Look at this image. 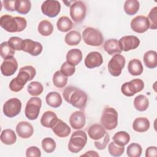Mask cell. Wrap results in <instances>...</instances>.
Instances as JSON below:
<instances>
[{"label": "cell", "instance_id": "1", "mask_svg": "<svg viewBox=\"0 0 157 157\" xmlns=\"http://www.w3.org/2000/svg\"><path fill=\"white\" fill-rule=\"evenodd\" d=\"M64 100L72 106L83 110L85 108L88 101L86 93L82 90L72 86L66 87L63 93Z\"/></svg>", "mask_w": 157, "mask_h": 157}, {"label": "cell", "instance_id": "2", "mask_svg": "<svg viewBox=\"0 0 157 157\" xmlns=\"http://www.w3.org/2000/svg\"><path fill=\"white\" fill-rule=\"evenodd\" d=\"M36 74V69L32 66H26L20 69L17 76L9 83V88L13 92L21 91L28 81L32 80Z\"/></svg>", "mask_w": 157, "mask_h": 157}, {"label": "cell", "instance_id": "3", "mask_svg": "<svg viewBox=\"0 0 157 157\" xmlns=\"http://www.w3.org/2000/svg\"><path fill=\"white\" fill-rule=\"evenodd\" d=\"M0 26L9 33L21 32L26 28L27 21L23 17H12L6 14L1 17Z\"/></svg>", "mask_w": 157, "mask_h": 157}, {"label": "cell", "instance_id": "4", "mask_svg": "<svg viewBox=\"0 0 157 157\" xmlns=\"http://www.w3.org/2000/svg\"><path fill=\"white\" fill-rule=\"evenodd\" d=\"M87 142V135L82 130L74 132L68 143V149L72 153H77L85 146Z\"/></svg>", "mask_w": 157, "mask_h": 157}, {"label": "cell", "instance_id": "5", "mask_svg": "<svg viewBox=\"0 0 157 157\" xmlns=\"http://www.w3.org/2000/svg\"><path fill=\"white\" fill-rule=\"evenodd\" d=\"M101 123L107 130H112L118 125V112L113 107H105L102 113Z\"/></svg>", "mask_w": 157, "mask_h": 157}, {"label": "cell", "instance_id": "6", "mask_svg": "<svg viewBox=\"0 0 157 157\" xmlns=\"http://www.w3.org/2000/svg\"><path fill=\"white\" fill-rule=\"evenodd\" d=\"M82 37L85 43L91 46H100L104 41V37L101 32L91 27L86 28L83 30Z\"/></svg>", "mask_w": 157, "mask_h": 157}, {"label": "cell", "instance_id": "7", "mask_svg": "<svg viewBox=\"0 0 157 157\" xmlns=\"http://www.w3.org/2000/svg\"><path fill=\"white\" fill-rule=\"evenodd\" d=\"M42 106V101L38 97L31 98L27 102L25 113L26 117L30 120L37 119Z\"/></svg>", "mask_w": 157, "mask_h": 157}, {"label": "cell", "instance_id": "8", "mask_svg": "<svg viewBox=\"0 0 157 157\" xmlns=\"http://www.w3.org/2000/svg\"><path fill=\"white\" fill-rule=\"evenodd\" d=\"M144 88V82L139 78L133 79L124 83L121 87L122 93L126 96H132L136 93L141 91Z\"/></svg>", "mask_w": 157, "mask_h": 157}, {"label": "cell", "instance_id": "9", "mask_svg": "<svg viewBox=\"0 0 157 157\" xmlns=\"http://www.w3.org/2000/svg\"><path fill=\"white\" fill-rule=\"evenodd\" d=\"M125 58L120 55L117 54L112 56L108 63V71L110 75L114 77L119 76L125 65Z\"/></svg>", "mask_w": 157, "mask_h": 157}, {"label": "cell", "instance_id": "10", "mask_svg": "<svg viewBox=\"0 0 157 157\" xmlns=\"http://www.w3.org/2000/svg\"><path fill=\"white\" fill-rule=\"evenodd\" d=\"M86 7L82 1H76L71 5L70 16L76 23L82 22L86 17Z\"/></svg>", "mask_w": 157, "mask_h": 157}, {"label": "cell", "instance_id": "11", "mask_svg": "<svg viewBox=\"0 0 157 157\" xmlns=\"http://www.w3.org/2000/svg\"><path fill=\"white\" fill-rule=\"evenodd\" d=\"M21 110V102L16 98H10L7 100L3 105L4 114L9 117L12 118L18 115Z\"/></svg>", "mask_w": 157, "mask_h": 157}, {"label": "cell", "instance_id": "12", "mask_svg": "<svg viewBox=\"0 0 157 157\" xmlns=\"http://www.w3.org/2000/svg\"><path fill=\"white\" fill-rule=\"evenodd\" d=\"M61 10V4L58 1L47 0L41 5V10L45 15L53 18L56 17Z\"/></svg>", "mask_w": 157, "mask_h": 157}, {"label": "cell", "instance_id": "13", "mask_svg": "<svg viewBox=\"0 0 157 157\" xmlns=\"http://www.w3.org/2000/svg\"><path fill=\"white\" fill-rule=\"evenodd\" d=\"M43 47L40 42L34 41L30 39H26L23 40L21 50L29 53L32 56H38L42 52Z\"/></svg>", "mask_w": 157, "mask_h": 157}, {"label": "cell", "instance_id": "14", "mask_svg": "<svg viewBox=\"0 0 157 157\" xmlns=\"http://www.w3.org/2000/svg\"><path fill=\"white\" fill-rule=\"evenodd\" d=\"M121 51L128 52L137 48L140 44L139 39L135 36H124L118 40Z\"/></svg>", "mask_w": 157, "mask_h": 157}, {"label": "cell", "instance_id": "15", "mask_svg": "<svg viewBox=\"0 0 157 157\" xmlns=\"http://www.w3.org/2000/svg\"><path fill=\"white\" fill-rule=\"evenodd\" d=\"M131 28L136 33H144L149 28V22L147 17L144 15H139L131 21Z\"/></svg>", "mask_w": 157, "mask_h": 157}, {"label": "cell", "instance_id": "16", "mask_svg": "<svg viewBox=\"0 0 157 157\" xmlns=\"http://www.w3.org/2000/svg\"><path fill=\"white\" fill-rule=\"evenodd\" d=\"M18 69V63L14 57H11L4 60L1 65V71L4 76L13 75Z\"/></svg>", "mask_w": 157, "mask_h": 157}, {"label": "cell", "instance_id": "17", "mask_svg": "<svg viewBox=\"0 0 157 157\" xmlns=\"http://www.w3.org/2000/svg\"><path fill=\"white\" fill-rule=\"evenodd\" d=\"M85 65L88 69L99 67L103 63L102 55L98 52H90L85 59Z\"/></svg>", "mask_w": 157, "mask_h": 157}, {"label": "cell", "instance_id": "18", "mask_svg": "<svg viewBox=\"0 0 157 157\" xmlns=\"http://www.w3.org/2000/svg\"><path fill=\"white\" fill-rule=\"evenodd\" d=\"M69 123L75 129H80L84 127L86 123V117L82 111H75L69 117Z\"/></svg>", "mask_w": 157, "mask_h": 157}, {"label": "cell", "instance_id": "19", "mask_svg": "<svg viewBox=\"0 0 157 157\" xmlns=\"http://www.w3.org/2000/svg\"><path fill=\"white\" fill-rule=\"evenodd\" d=\"M16 132L22 139H28L31 137L34 132L32 124L27 121H20L16 126Z\"/></svg>", "mask_w": 157, "mask_h": 157}, {"label": "cell", "instance_id": "20", "mask_svg": "<svg viewBox=\"0 0 157 157\" xmlns=\"http://www.w3.org/2000/svg\"><path fill=\"white\" fill-rule=\"evenodd\" d=\"M58 118L55 112L51 110L46 111L42 115L40 119L41 124L48 128H52L57 123Z\"/></svg>", "mask_w": 157, "mask_h": 157}, {"label": "cell", "instance_id": "21", "mask_svg": "<svg viewBox=\"0 0 157 157\" xmlns=\"http://www.w3.org/2000/svg\"><path fill=\"white\" fill-rule=\"evenodd\" d=\"M52 129L53 132L59 137H67L71 131L70 127L60 119H58L57 123L52 128Z\"/></svg>", "mask_w": 157, "mask_h": 157}, {"label": "cell", "instance_id": "22", "mask_svg": "<svg viewBox=\"0 0 157 157\" xmlns=\"http://www.w3.org/2000/svg\"><path fill=\"white\" fill-rule=\"evenodd\" d=\"M106 132L105 129L103 126L99 124H94L91 125L88 130L89 137L94 140H99L103 137Z\"/></svg>", "mask_w": 157, "mask_h": 157}, {"label": "cell", "instance_id": "23", "mask_svg": "<svg viewBox=\"0 0 157 157\" xmlns=\"http://www.w3.org/2000/svg\"><path fill=\"white\" fill-rule=\"evenodd\" d=\"M104 49L110 55L120 54L122 52L118 40L115 39H110L106 40L104 44Z\"/></svg>", "mask_w": 157, "mask_h": 157}, {"label": "cell", "instance_id": "24", "mask_svg": "<svg viewBox=\"0 0 157 157\" xmlns=\"http://www.w3.org/2000/svg\"><path fill=\"white\" fill-rule=\"evenodd\" d=\"M82 59V53L78 48L69 50L66 54V61L74 66L78 65Z\"/></svg>", "mask_w": 157, "mask_h": 157}, {"label": "cell", "instance_id": "25", "mask_svg": "<svg viewBox=\"0 0 157 157\" xmlns=\"http://www.w3.org/2000/svg\"><path fill=\"white\" fill-rule=\"evenodd\" d=\"M150 121L145 117H138L136 118L132 123L133 129L138 132H144L150 128Z\"/></svg>", "mask_w": 157, "mask_h": 157}, {"label": "cell", "instance_id": "26", "mask_svg": "<svg viewBox=\"0 0 157 157\" xmlns=\"http://www.w3.org/2000/svg\"><path fill=\"white\" fill-rule=\"evenodd\" d=\"M45 101L47 105L53 108L59 107L63 102V99L61 95L59 93L56 91L48 93L46 96Z\"/></svg>", "mask_w": 157, "mask_h": 157}, {"label": "cell", "instance_id": "27", "mask_svg": "<svg viewBox=\"0 0 157 157\" xmlns=\"http://www.w3.org/2000/svg\"><path fill=\"white\" fill-rule=\"evenodd\" d=\"M128 69L132 75H140L143 72V66L141 61L137 59H132L129 61L128 65Z\"/></svg>", "mask_w": 157, "mask_h": 157}, {"label": "cell", "instance_id": "28", "mask_svg": "<svg viewBox=\"0 0 157 157\" xmlns=\"http://www.w3.org/2000/svg\"><path fill=\"white\" fill-rule=\"evenodd\" d=\"M144 62L145 66L149 69H154L157 66V54L154 50H149L144 55Z\"/></svg>", "mask_w": 157, "mask_h": 157}, {"label": "cell", "instance_id": "29", "mask_svg": "<svg viewBox=\"0 0 157 157\" xmlns=\"http://www.w3.org/2000/svg\"><path fill=\"white\" fill-rule=\"evenodd\" d=\"M1 140L6 145H12L17 140V136L15 132L10 129H4L1 134Z\"/></svg>", "mask_w": 157, "mask_h": 157}, {"label": "cell", "instance_id": "30", "mask_svg": "<svg viewBox=\"0 0 157 157\" xmlns=\"http://www.w3.org/2000/svg\"><path fill=\"white\" fill-rule=\"evenodd\" d=\"M149 105V101L145 95L140 94L136 96L134 100V106L139 112L145 111Z\"/></svg>", "mask_w": 157, "mask_h": 157}, {"label": "cell", "instance_id": "31", "mask_svg": "<svg viewBox=\"0 0 157 157\" xmlns=\"http://www.w3.org/2000/svg\"><path fill=\"white\" fill-rule=\"evenodd\" d=\"M82 40L80 33L75 30L71 31L66 34L64 37V41L68 45L73 46L78 45Z\"/></svg>", "mask_w": 157, "mask_h": 157}, {"label": "cell", "instance_id": "32", "mask_svg": "<svg viewBox=\"0 0 157 157\" xmlns=\"http://www.w3.org/2000/svg\"><path fill=\"white\" fill-rule=\"evenodd\" d=\"M56 26L59 31L65 33L72 29L73 26V23L69 17L66 16H63L58 20Z\"/></svg>", "mask_w": 157, "mask_h": 157}, {"label": "cell", "instance_id": "33", "mask_svg": "<svg viewBox=\"0 0 157 157\" xmlns=\"http://www.w3.org/2000/svg\"><path fill=\"white\" fill-rule=\"evenodd\" d=\"M113 142L117 145L124 147L130 140V136L126 131H119L116 132L112 137Z\"/></svg>", "mask_w": 157, "mask_h": 157}, {"label": "cell", "instance_id": "34", "mask_svg": "<svg viewBox=\"0 0 157 157\" xmlns=\"http://www.w3.org/2000/svg\"><path fill=\"white\" fill-rule=\"evenodd\" d=\"M140 7L139 2L137 0H128L124 4V10L129 15H135Z\"/></svg>", "mask_w": 157, "mask_h": 157}, {"label": "cell", "instance_id": "35", "mask_svg": "<svg viewBox=\"0 0 157 157\" xmlns=\"http://www.w3.org/2000/svg\"><path fill=\"white\" fill-rule=\"evenodd\" d=\"M38 32L44 36L51 35L53 31V26L52 23L48 20H42L38 25Z\"/></svg>", "mask_w": 157, "mask_h": 157}, {"label": "cell", "instance_id": "36", "mask_svg": "<svg viewBox=\"0 0 157 157\" xmlns=\"http://www.w3.org/2000/svg\"><path fill=\"white\" fill-rule=\"evenodd\" d=\"M31 3L28 0H16L15 10L20 14H27L31 10Z\"/></svg>", "mask_w": 157, "mask_h": 157}, {"label": "cell", "instance_id": "37", "mask_svg": "<svg viewBox=\"0 0 157 157\" xmlns=\"http://www.w3.org/2000/svg\"><path fill=\"white\" fill-rule=\"evenodd\" d=\"M53 83L57 88L64 87L67 82V77L63 75L60 71H56L53 75Z\"/></svg>", "mask_w": 157, "mask_h": 157}, {"label": "cell", "instance_id": "38", "mask_svg": "<svg viewBox=\"0 0 157 157\" xmlns=\"http://www.w3.org/2000/svg\"><path fill=\"white\" fill-rule=\"evenodd\" d=\"M15 50H13L8 42H3L0 45V55L1 57L6 59L11 57H13Z\"/></svg>", "mask_w": 157, "mask_h": 157}, {"label": "cell", "instance_id": "39", "mask_svg": "<svg viewBox=\"0 0 157 157\" xmlns=\"http://www.w3.org/2000/svg\"><path fill=\"white\" fill-rule=\"evenodd\" d=\"M27 90L30 95L37 96L43 92L44 86L42 83L39 82H32L28 85Z\"/></svg>", "mask_w": 157, "mask_h": 157}, {"label": "cell", "instance_id": "40", "mask_svg": "<svg viewBox=\"0 0 157 157\" xmlns=\"http://www.w3.org/2000/svg\"><path fill=\"white\" fill-rule=\"evenodd\" d=\"M142 152L141 146L137 143H132L127 147L126 154L129 157H139Z\"/></svg>", "mask_w": 157, "mask_h": 157}, {"label": "cell", "instance_id": "41", "mask_svg": "<svg viewBox=\"0 0 157 157\" xmlns=\"http://www.w3.org/2000/svg\"><path fill=\"white\" fill-rule=\"evenodd\" d=\"M56 144L54 139L50 137H45L42 140V147L45 152L50 153L54 151Z\"/></svg>", "mask_w": 157, "mask_h": 157}, {"label": "cell", "instance_id": "42", "mask_svg": "<svg viewBox=\"0 0 157 157\" xmlns=\"http://www.w3.org/2000/svg\"><path fill=\"white\" fill-rule=\"evenodd\" d=\"M108 150L109 153L113 156H120L123 154L124 151V147H121L113 141L110 142L108 145Z\"/></svg>", "mask_w": 157, "mask_h": 157}, {"label": "cell", "instance_id": "43", "mask_svg": "<svg viewBox=\"0 0 157 157\" xmlns=\"http://www.w3.org/2000/svg\"><path fill=\"white\" fill-rule=\"evenodd\" d=\"M147 19L149 22V28L156 29L157 28V7H154L150 10Z\"/></svg>", "mask_w": 157, "mask_h": 157}, {"label": "cell", "instance_id": "44", "mask_svg": "<svg viewBox=\"0 0 157 157\" xmlns=\"http://www.w3.org/2000/svg\"><path fill=\"white\" fill-rule=\"evenodd\" d=\"M61 72L66 77H70L74 75L75 72V67L65 61L63 63L60 69Z\"/></svg>", "mask_w": 157, "mask_h": 157}, {"label": "cell", "instance_id": "45", "mask_svg": "<svg viewBox=\"0 0 157 157\" xmlns=\"http://www.w3.org/2000/svg\"><path fill=\"white\" fill-rule=\"evenodd\" d=\"M23 39L20 37L13 36L11 37L8 40V43L10 45V47L15 50H21V45Z\"/></svg>", "mask_w": 157, "mask_h": 157}, {"label": "cell", "instance_id": "46", "mask_svg": "<svg viewBox=\"0 0 157 157\" xmlns=\"http://www.w3.org/2000/svg\"><path fill=\"white\" fill-rule=\"evenodd\" d=\"M109 140H110L109 134H108V132H106L105 136L103 137L94 141V146L98 150H103L106 147L108 143L109 142Z\"/></svg>", "mask_w": 157, "mask_h": 157}, {"label": "cell", "instance_id": "47", "mask_svg": "<svg viewBox=\"0 0 157 157\" xmlns=\"http://www.w3.org/2000/svg\"><path fill=\"white\" fill-rule=\"evenodd\" d=\"M41 156V151L40 149L36 147L32 146L27 148L26 151V156L27 157H40Z\"/></svg>", "mask_w": 157, "mask_h": 157}, {"label": "cell", "instance_id": "48", "mask_svg": "<svg viewBox=\"0 0 157 157\" xmlns=\"http://www.w3.org/2000/svg\"><path fill=\"white\" fill-rule=\"evenodd\" d=\"M15 1H3V6L7 11L13 12L15 10Z\"/></svg>", "mask_w": 157, "mask_h": 157}, {"label": "cell", "instance_id": "49", "mask_svg": "<svg viewBox=\"0 0 157 157\" xmlns=\"http://www.w3.org/2000/svg\"><path fill=\"white\" fill-rule=\"evenodd\" d=\"M157 156V148L155 146L148 147L145 151L146 157H156Z\"/></svg>", "mask_w": 157, "mask_h": 157}, {"label": "cell", "instance_id": "50", "mask_svg": "<svg viewBox=\"0 0 157 157\" xmlns=\"http://www.w3.org/2000/svg\"><path fill=\"white\" fill-rule=\"evenodd\" d=\"M81 156H99V154L95 151H93V150H90L86 151L85 154L81 155Z\"/></svg>", "mask_w": 157, "mask_h": 157}]
</instances>
